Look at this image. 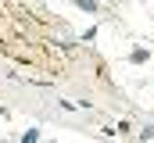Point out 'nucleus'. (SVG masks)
<instances>
[{"instance_id": "nucleus-1", "label": "nucleus", "mask_w": 154, "mask_h": 143, "mask_svg": "<svg viewBox=\"0 0 154 143\" xmlns=\"http://www.w3.org/2000/svg\"><path fill=\"white\" fill-rule=\"evenodd\" d=\"M0 50L7 54V57H14V61H25V65H36V68H54L61 72V65L47 54V47H39V43H29L25 47V39H0Z\"/></svg>"}]
</instances>
